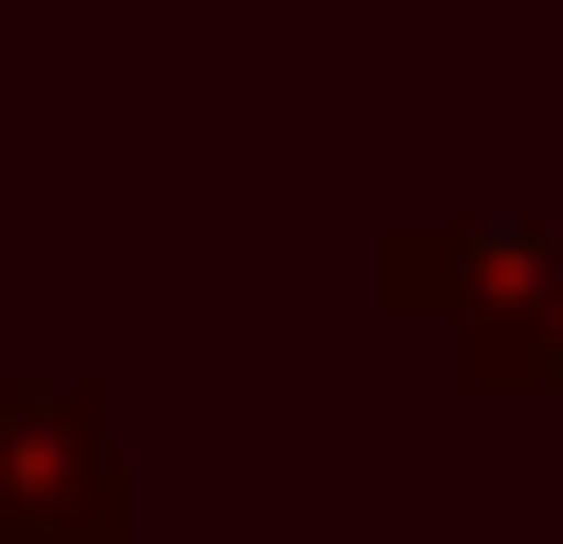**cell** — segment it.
I'll return each instance as SVG.
<instances>
[{"mask_svg":"<svg viewBox=\"0 0 563 544\" xmlns=\"http://www.w3.org/2000/svg\"><path fill=\"white\" fill-rule=\"evenodd\" d=\"M382 290L437 309L490 399H563V236H473V218H454V236H400V254H382Z\"/></svg>","mask_w":563,"mask_h":544,"instance_id":"1","label":"cell"},{"mask_svg":"<svg viewBox=\"0 0 563 544\" xmlns=\"http://www.w3.org/2000/svg\"><path fill=\"white\" fill-rule=\"evenodd\" d=\"M0 544H110V418L0 381Z\"/></svg>","mask_w":563,"mask_h":544,"instance_id":"2","label":"cell"}]
</instances>
